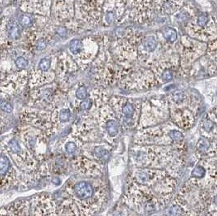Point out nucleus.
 Returning <instances> with one entry per match:
<instances>
[{
    "mask_svg": "<svg viewBox=\"0 0 217 216\" xmlns=\"http://www.w3.org/2000/svg\"><path fill=\"white\" fill-rule=\"evenodd\" d=\"M51 66V60L44 58L39 62V68L41 71H47Z\"/></svg>",
    "mask_w": 217,
    "mask_h": 216,
    "instance_id": "nucleus-32",
    "label": "nucleus"
},
{
    "mask_svg": "<svg viewBox=\"0 0 217 216\" xmlns=\"http://www.w3.org/2000/svg\"><path fill=\"white\" fill-rule=\"evenodd\" d=\"M106 18H107V21H108V23H112V21L115 20V15L112 12H109L106 15Z\"/></svg>",
    "mask_w": 217,
    "mask_h": 216,
    "instance_id": "nucleus-38",
    "label": "nucleus"
},
{
    "mask_svg": "<svg viewBox=\"0 0 217 216\" xmlns=\"http://www.w3.org/2000/svg\"><path fill=\"white\" fill-rule=\"evenodd\" d=\"M1 150L6 152L24 173L31 174L39 168L41 163L17 136L2 139Z\"/></svg>",
    "mask_w": 217,
    "mask_h": 216,
    "instance_id": "nucleus-4",
    "label": "nucleus"
},
{
    "mask_svg": "<svg viewBox=\"0 0 217 216\" xmlns=\"http://www.w3.org/2000/svg\"><path fill=\"white\" fill-rule=\"evenodd\" d=\"M25 173L21 171L6 152L1 150L0 158V177L1 190H9L24 182Z\"/></svg>",
    "mask_w": 217,
    "mask_h": 216,
    "instance_id": "nucleus-7",
    "label": "nucleus"
},
{
    "mask_svg": "<svg viewBox=\"0 0 217 216\" xmlns=\"http://www.w3.org/2000/svg\"><path fill=\"white\" fill-rule=\"evenodd\" d=\"M113 146L104 141L84 143L80 154L98 163L105 165L111 158Z\"/></svg>",
    "mask_w": 217,
    "mask_h": 216,
    "instance_id": "nucleus-12",
    "label": "nucleus"
},
{
    "mask_svg": "<svg viewBox=\"0 0 217 216\" xmlns=\"http://www.w3.org/2000/svg\"><path fill=\"white\" fill-rule=\"evenodd\" d=\"M170 201L171 198L168 196L159 197L151 188L131 180L121 199L124 205L142 216H149L162 207H165Z\"/></svg>",
    "mask_w": 217,
    "mask_h": 216,
    "instance_id": "nucleus-2",
    "label": "nucleus"
},
{
    "mask_svg": "<svg viewBox=\"0 0 217 216\" xmlns=\"http://www.w3.org/2000/svg\"><path fill=\"white\" fill-rule=\"evenodd\" d=\"M36 46L37 50H43L46 47V41L45 39H40L39 41H37Z\"/></svg>",
    "mask_w": 217,
    "mask_h": 216,
    "instance_id": "nucleus-35",
    "label": "nucleus"
},
{
    "mask_svg": "<svg viewBox=\"0 0 217 216\" xmlns=\"http://www.w3.org/2000/svg\"><path fill=\"white\" fill-rule=\"evenodd\" d=\"M207 22H208V17L206 15L202 14L198 17V24L200 26H204L207 25Z\"/></svg>",
    "mask_w": 217,
    "mask_h": 216,
    "instance_id": "nucleus-34",
    "label": "nucleus"
},
{
    "mask_svg": "<svg viewBox=\"0 0 217 216\" xmlns=\"http://www.w3.org/2000/svg\"><path fill=\"white\" fill-rule=\"evenodd\" d=\"M163 37L169 42H174L177 38L176 31L172 28H166L163 32Z\"/></svg>",
    "mask_w": 217,
    "mask_h": 216,
    "instance_id": "nucleus-21",
    "label": "nucleus"
},
{
    "mask_svg": "<svg viewBox=\"0 0 217 216\" xmlns=\"http://www.w3.org/2000/svg\"><path fill=\"white\" fill-rule=\"evenodd\" d=\"M169 137L174 145H180L184 140V135L180 130L171 128L169 131Z\"/></svg>",
    "mask_w": 217,
    "mask_h": 216,
    "instance_id": "nucleus-20",
    "label": "nucleus"
},
{
    "mask_svg": "<svg viewBox=\"0 0 217 216\" xmlns=\"http://www.w3.org/2000/svg\"><path fill=\"white\" fill-rule=\"evenodd\" d=\"M1 109L6 113H12L13 111V107L8 101L2 99V101H1Z\"/></svg>",
    "mask_w": 217,
    "mask_h": 216,
    "instance_id": "nucleus-27",
    "label": "nucleus"
},
{
    "mask_svg": "<svg viewBox=\"0 0 217 216\" xmlns=\"http://www.w3.org/2000/svg\"><path fill=\"white\" fill-rule=\"evenodd\" d=\"M57 33L61 37H66L67 34H68V32H67V29L64 28V27H60L58 29H57Z\"/></svg>",
    "mask_w": 217,
    "mask_h": 216,
    "instance_id": "nucleus-37",
    "label": "nucleus"
},
{
    "mask_svg": "<svg viewBox=\"0 0 217 216\" xmlns=\"http://www.w3.org/2000/svg\"><path fill=\"white\" fill-rule=\"evenodd\" d=\"M72 169L75 174L82 177H103L104 165L89 159L81 154L73 157L70 161Z\"/></svg>",
    "mask_w": 217,
    "mask_h": 216,
    "instance_id": "nucleus-10",
    "label": "nucleus"
},
{
    "mask_svg": "<svg viewBox=\"0 0 217 216\" xmlns=\"http://www.w3.org/2000/svg\"><path fill=\"white\" fill-rule=\"evenodd\" d=\"M58 202L59 216H94L109 198V187L102 177L76 175L68 180Z\"/></svg>",
    "mask_w": 217,
    "mask_h": 216,
    "instance_id": "nucleus-1",
    "label": "nucleus"
},
{
    "mask_svg": "<svg viewBox=\"0 0 217 216\" xmlns=\"http://www.w3.org/2000/svg\"><path fill=\"white\" fill-rule=\"evenodd\" d=\"M203 128H204L205 131L207 132H211V130L214 128V123L211 121V120H206L203 123Z\"/></svg>",
    "mask_w": 217,
    "mask_h": 216,
    "instance_id": "nucleus-36",
    "label": "nucleus"
},
{
    "mask_svg": "<svg viewBox=\"0 0 217 216\" xmlns=\"http://www.w3.org/2000/svg\"><path fill=\"white\" fill-rule=\"evenodd\" d=\"M205 174V170L203 167L201 166H197L194 170H193L191 175L195 178H202Z\"/></svg>",
    "mask_w": 217,
    "mask_h": 216,
    "instance_id": "nucleus-28",
    "label": "nucleus"
},
{
    "mask_svg": "<svg viewBox=\"0 0 217 216\" xmlns=\"http://www.w3.org/2000/svg\"><path fill=\"white\" fill-rule=\"evenodd\" d=\"M109 216H142L131 210L123 202L118 204Z\"/></svg>",
    "mask_w": 217,
    "mask_h": 216,
    "instance_id": "nucleus-18",
    "label": "nucleus"
},
{
    "mask_svg": "<svg viewBox=\"0 0 217 216\" xmlns=\"http://www.w3.org/2000/svg\"><path fill=\"white\" fill-rule=\"evenodd\" d=\"M15 63H16V65H17V68H20V69L26 68L28 66V64H29V61L24 57H18L16 60Z\"/></svg>",
    "mask_w": 217,
    "mask_h": 216,
    "instance_id": "nucleus-30",
    "label": "nucleus"
},
{
    "mask_svg": "<svg viewBox=\"0 0 217 216\" xmlns=\"http://www.w3.org/2000/svg\"><path fill=\"white\" fill-rule=\"evenodd\" d=\"M0 214H1V216H8L7 212L6 207H3V206H2V207L1 208V212H0Z\"/></svg>",
    "mask_w": 217,
    "mask_h": 216,
    "instance_id": "nucleus-39",
    "label": "nucleus"
},
{
    "mask_svg": "<svg viewBox=\"0 0 217 216\" xmlns=\"http://www.w3.org/2000/svg\"><path fill=\"white\" fill-rule=\"evenodd\" d=\"M7 33H8L9 37L11 38H12V39H18L20 36H21L20 27L14 21H12V22L9 23L7 26Z\"/></svg>",
    "mask_w": 217,
    "mask_h": 216,
    "instance_id": "nucleus-19",
    "label": "nucleus"
},
{
    "mask_svg": "<svg viewBox=\"0 0 217 216\" xmlns=\"http://www.w3.org/2000/svg\"><path fill=\"white\" fill-rule=\"evenodd\" d=\"M70 134L83 143L103 141L96 118L88 116L71 127Z\"/></svg>",
    "mask_w": 217,
    "mask_h": 216,
    "instance_id": "nucleus-8",
    "label": "nucleus"
},
{
    "mask_svg": "<svg viewBox=\"0 0 217 216\" xmlns=\"http://www.w3.org/2000/svg\"><path fill=\"white\" fill-rule=\"evenodd\" d=\"M88 96V92L85 86H80L76 91V98L80 101H83L87 98Z\"/></svg>",
    "mask_w": 217,
    "mask_h": 216,
    "instance_id": "nucleus-24",
    "label": "nucleus"
},
{
    "mask_svg": "<svg viewBox=\"0 0 217 216\" xmlns=\"http://www.w3.org/2000/svg\"><path fill=\"white\" fill-rule=\"evenodd\" d=\"M20 23H21V25H23V26H30V25H32V23H33V20H32V18L30 17H29V15H23L22 17H21V19H20Z\"/></svg>",
    "mask_w": 217,
    "mask_h": 216,
    "instance_id": "nucleus-31",
    "label": "nucleus"
},
{
    "mask_svg": "<svg viewBox=\"0 0 217 216\" xmlns=\"http://www.w3.org/2000/svg\"><path fill=\"white\" fill-rule=\"evenodd\" d=\"M143 45H144L145 49L147 50V51H153L157 46V41H156L155 37L150 36V37L145 38Z\"/></svg>",
    "mask_w": 217,
    "mask_h": 216,
    "instance_id": "nucleus-22",
    "label": "nucleus"
},
{
    "mask_svg": "<svg viewBox=\"0 0 217 216\" xmlns=\"http://www.w3.org/2000/svg\"><path fill=\"white\" fill-rule=\"evenodd\" d=\"M16 136L36 156L40 163L46 161L49 137L45 132L25 123L17 131Z\"/></svg>",
    "mask_w": 217,
    "mask_h": 216,
    "instance_id": "nucleus-5",
    "label": "nucleus"
},
{
    "mask_svg": "<svg viewBox=\"0 0 217 216\" xmlns=\"http://www.w3.org/2000/svg\"><path fill=\"white\" fill-rule=\"evenodd\" d=\"M31 216H59V204L48 193L37 194L30 200Z\"/></svg>",
    "mask_w": 217,
    "mask_h": 216,
    "instance_id": "nucleus-11",
    "label": "nucleus"
},
{
    "mask_svg": "<svg viewBox=\"0 0 217 216\" xmlns=\"http://www.w3.org/2000/svg\"><path fill=\"white\" fill-rule=\"evenodd\" d=\"M83 144L82 142L69 133L67 136L62 137L57 142V150L63 156L72 160L73 157L81 153Z\"/></svg>",
    "mask_w": 217,
    "mask_h": 216,
    "instance_id": "nucleus-15",
    "label": "nucleus"
},
{
    "mask_svg": "<svg viewBox=\"0 0 217 216\" xmlns=\"http://www.w3.org/2000/svg\"><path fill=\"white\" fill-rule=\"evenodd\" d=\"M5 207L8 216H31L30 202L27 200L18 199Z\"/></svg>",
    "mask_w": 217,
    "mask_h": 216,
    "instance_id": "nucleus-17",
    "label": "nucleus"
},
{
    "mask_svg": "<svg viewBox=\"0 0 217 216\" xmlns=\"http://www.w3.org/2000/svg\"><path fill=\"white\" fill-rule=\"evenodd\" d=\"M167 175H169L163 169L134 167L130 173L129 180L151 188Z\"/></svg>",
    "mask_w": 217,
    "mask_h": 216,
    "instance_id": "nucleus-13",
    "label": "nucleus"
},
{
    "mask_svg": "<svg viewBox=\"0 0 217 216\" xmlns=\"http://www.w3.org/2000/svg\"><path fill=\"white\" fill-rule=\"evenodd\" d=\"M69 49L72 54H78L82 50V43L78 39H73L69 43Z\"/></svg>",
    "mask_w": 217,
    "mask_h": 216,
    "instance_id": "nucleus-23",
    "label": "nucleus"
},
{
    "mask_svg": "<svg viewBox=\"0 0 217 216\" xmlns=\"http://www.w3.org/2000/svg\"><path fill=\"white\" fill-rule=\"evenodd\" d=\"M115 111L123 130L128 131L137 128L138 125V109L133 102L123 100L120 103H113L112 107Z\"/></svg>",
    "mask_w": 217,
    "mask_h": 216,
    "instance_id": "nucleus-9",
    "label": "nucleus"
},
{
    "mask_svg": "<svg viewBox=\"0 0 217 216\" xmlns=\"http://www.w3.org/2000/svg\"><path fill=\"white\" fill-rule=\"evenodd\" d=\"M209 147H210V142L207 139H205V138L200 139L199 143H198V146H197L198 150L201 152H206L209 149Z\"/></svg>",
    "mask_w": 217,
    "mask_h": 216,
    "instance_id": "nucleus-26",
    "label": "nucleus"
},
{
    "mask_svg": "<svg viewBox=\"0 0 217 216\" xmlns=\"http://www.w3.org/2000/svg\"><path fill=\"white\" fill-rule=\"evenodd\" d=\"M93 106V101L91 98H86L81 101L79 105V109L81 111H88L91 110V107Z\"/></svg>",
    "mask_w": 217,
    "mask_h": 216,
    "instance_id": "nucleus-25",
    "label": "nucleus"
},
{
    "mask_svg": "<svg viewBox=\"0 0 217 216\" xmlns=\"http://www.w3.org/2000/svg\"><path fill=\"white\" fill-rule=\"evenodd\" d=\"M172 77H173V74H172V72L170 70H166L163 72V73L162 74V79H163V81L167 82V81H170L172 80Z\"/></svg>",
    "mask_w": 217,
    "mask_h": 216,
    "instance_id": "nucleus-33",
    "label": "nucleus"
},
{
    "mask_svg": "<svg viewBox=\"0 0 217 216\" xmlns=\"http://www.w3.org/2000/svg\"><path fill=\"white\" fill-rule=\"evenodd\" d=\"M21 120L23 123L42 130L49 137L53 135L52 114L49 111H25L21 115Z\"/></svg>",
    "mask_w": 217,
    "mask_h": 216,
    "instance_id": "nucleus-14",
    "label": "nucleus"
},
{
    "mask_svg": "<svg viewBox=\"0 0 217 216\" xmlns=\"http://www.w3.org/2000/svg\"><path fill=\"white\" fill-rule=\"evenodd\" d=\"M130 156L134 167L158 169L167 167L173 159L171 147L158 145L135 144L131 149Z\"/></svg>",
    "mask_w": 217,
    "mask_h": 216,
    "instance_id": "nucleus-3",
    "label": "nucleus"
},
{
    "mask_svg": "<svg viewBox=\"0 0 217 216\" xmlns=\"http://www.w3.org/2000/svg\"><path fill=\"white\" fill-rule=\"evenodd\" d=\"M102 140L116 146L122 127L112 107H104L96 118Z\"/></svg>",
    "mask_w": 217,
    "mask_h": 216,
    "instance_id": "nucleus-6",
    "label": "nucleus"
},
{
    "mask_svg": "<svg viewBox=\"0 0 217 216\" xmlns=\"http://www.w3.org/2000/svg\"><path fill=\"white\" fill-rule=\"evenodd\" d=\"M72 117V111L69 108H62L61 110H56L52 113V123H53V135L62 131L65 127V124L70 121Z\"/></svg>",
    "mask_w": 217,
    "mask_h": 216,
    "instance_id": "nucleus-16",
    "label": "nucleus"
},
{
    "mask_svg": "<svg viewBox=\"0 0 217 216\" xmlns=\"http://www.w3.org/2000/svg\"><path fill=\"white\" fill-rule=\"evenodd\" d=\"M172 101L175 103H181L184 101L185 99V94L181 91H177L172 94Z\"/></svg>",
    "mask_w": 217,
    "mask_h": 216,
    "instance_id": "nucleus-29",
    "label": "nucleus"
}]
</instances>
